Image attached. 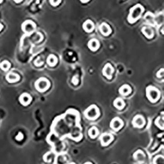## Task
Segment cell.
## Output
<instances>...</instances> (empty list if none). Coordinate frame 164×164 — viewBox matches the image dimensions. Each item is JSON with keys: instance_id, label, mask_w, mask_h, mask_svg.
<instances>
[{"instance_id": "cell-1", "label": "cell", "mask_w": 164, "mask_h": 164, "mask_svg": "<svg viewBox=\"0 0 164 164\" xmlns=\"http://www.w3.org/2000/svg\"><path fill=\"white\" fill-rule=\"evenodd\" d=\"M144 11V7L140 4H137L130 9V12L128 17V21L129 23L133 24L135 23L137 20H139L141 16L142 13Z\"/></svg>"}, {"instance_id": "cell-2", "label": "cell", "mask_w": 164, "mask_h": 164, "mask_svg": "<svg viewBox=\"0 0 164 164\" xmlns=\"http://www.w3.org/2000/svg\"><path fill=\"white\" fill-rule=\"evenodd\" d=\"M50 87V82L45 78H41L38 79L35 83V88L39 92H45Z\"/></svg>"}, {"instance_id": "cell-3", "label": "cell", "mask_w": 164, "mask_h": 164, "mask_svg": "<svg viewBox=\"0 0 164 164\" xmlns=\"http://www.w3.org/2000/svg\"><path fill=\"white\" fill-rule=\"evenodd\" d=\"M85 116L89 119H95L97 118L99 116V110L97 107L95 105H92L85 110Z\"/></svg>"}, {"instance_id": "cell-4", "label": "cell", "mask_w": 164, "mask_h": 164, "mask_svg": "<svg viewBox=\"0 0 164 164\" xmlns=\"http://www.w3.org/2000/svg\"><path fill=\"white\" fill-rule=\"evenodd\" d=\"M36 25L31 20H27L22 24V30L26 34H31L35 31Z\"/></svg>"}, {"instance_id": "cell-5", "label": "cell", "mask_w": 164, "mask_h": 164, "mask_svg": "<svg viewBox=\"0 0 164 164\" xmlns=\"http://www.w3.org/2000/svg\"><path fill=\"white\" fill-rule=\"evenodd\" d=\"M19 101L23 106H28L32 101V97L28 93H23L20 96Z\"/></svg>"}, {"instance_id": "cell-6", "label": "cell", "mask_w": 164, "mask_h": 164, "mask_svg": "<svg viewBox=\"0 0 164 164\" xmlns=\"http://www.w3.org/2000/svg\"><path fill=\"white\" fill-rule=\"evenodd\" d=\"M99 30L100 32L102 33V34L105 36H109L112 32V30L110 28V26L105 22L102 23V24L100 25Z\"/></svg>"}, {"instance_id": "cell-7", "label": "cell", "mask_w": 164, "mask_h": 164, "mask_svg": "<svg viewBox=\"0 0 164 164\" xmlns=\"http://www.w3.org/2000/svg\"><path fill=\"white\" fill-rule=\"evenodd\" d=\"M88 47L90 50H91L92 51H96V50H98L100 47L99 42L96 39H92L89 40L88 42Z\"/></svg>"}, {"instance_id": "cell-8", "label": "cell", "mask_w": 164, "mask_h": 164, "mask_svg": "<svg viewBox=\"0 0 164 164\" xmlns=\"http://www.w3.org/2000/svg\"><path fill=\"white\" fill-rule=\"evenodd\" d=\"M113 72H114L113 67L110 64L106 65L105 67H104L103 70H102V73L104 76H106V78H108V79L111 78Z\"/></svg>"}, {"instance_id": "cell-9", "label": "cell", "mask_w": 164, "mask_h": 164, "mask_svg": "<svg viewBox=\"0 0 164 164\" xmlns=\"http://www.w3.org/2000/svg\"><path fill=\"white\" fill-rule=\"evenodd\" d=\"M148 96H149L150 99L152 101H156L159 98L160 93L157 91L156 89L152 88L149 89V91H148Z\"/></svg>"}, {"instance_id": "cell-10", "label": "cell", "mask_w": 164, "mask_h": 164, "mask_svg": "<svg viewBox=\"0 0 164 164\" xmlns=\"http://www.w3.org/2000/svg\"><path fill=\"white\" fill-rule=\"evenodd\" d=\"M95 28V25L93 24V22L90 21V20H88L83 24V29L84 30V31L86 32H91Z\"/></svg>"}, {"instance_id": "cell-11", "label": "cell", "mask_w": 164, "mask_h": 164, "mask_svg": "<svg viewBox=\"0 0 164 164\" xmlns=\"http://www.w3.org/2000/svg\"><path fill=\"white\" fill-rule=\"evenodd\" d=\"M6 79L9 83H15L20 79V76L16 73L10 72L6 76Z\"/></svg>"}, {"instance_id": "cell-12", "label": "cell", "mask_w": 164, "mask_h": 164, "mask_svg": "<svg viewBox=\"0 0 164 164\" xmlns=\"http://www.w3.org/2000/svg\"><path fill=\"white\" fill-rule=\"evenodd\" d=\"M142 32L143 34L148 39L152 38L154 37V35L152 29L150 27H149V26H144V27L142 28Z\"/></svg>"}, {"instance_id": "cell-13", "label": "cell", "mask_w": 164, "mask_h": 164, "mask_svg": "<svg viewBox=\"0 0 164 164\" xmlns=\"http://www.w3.org/2000/svg\"><path fill=\"white\" fill-rule=\"evenodd\" d=\"M113 137L112 135H108V134H105L103 135L100 139V141H101V144L103 146L108 145V144L112 141Z\"/></svg>"}, {"instance_id": "cell-14", "label": "cell", "mask_w": 164, "mask_h": 164, "mask_svg": "<svg viewBox=\"0 0 164 164\" xmlns=\"http://www.w3.org/2000/svg\"><path fill=\"white\" fill-rule=\"evenodd\" d=\"M47 64L50 66H55L56 64H57L58 62V59L56 58V56L54 55H50L47 60Z\"/></svg>"}, {"instance_id": "cell-15", "label": "cell", "mask_w": 164, "mask_h": 164, "mask_svg": "<svg viewBox=\"0 0 164 164\" xmlns=\"http://www.w3.org/2000/svg\"><path fill=\"white\" fill-rule=\"evenodd\" d=\"M122 125V122H121V120L118 118L114 119L111 123V127H112V128L114 129L115 130H118L119 129L121 128Z\"/></svg>"}, {"instance_id": "cell-16", "label": "cell", "mask_w": 164, "mask_h": 164, "mask_svg": "<svg viewBox=\"0 0 164 164\" xmlns=\"http://www.w3.org/2000/svg\"><path fill=\"white\" fill-rule=\"evenodd\" d=\"M10 67H11V63L7 61H3L2 62H1V64H0V68H1L3 71H7L10 68Z\"/></svg>"}, {"instance_id": "cell-17", "label": "cell", "mask_w": 164, "mask_h": 164, "mask_svg": "<svg viewBox=\"0 0 164 164\" xmlns=\"http://www.w3.org/2000/svg\"><path fill=\"white\" fill-rule=\"evenodd\" d=\"M99 134V131L98 129L95 127H93L91 129H89V135L90 137H91V138L94 139L95 137L98 135Z\"/></svg>"}, {"instance_id": "cell-18", "label": "cell", "mask_w": 164, "mask_h": 164, "mask_svg": "<svg viewBox=\"0 0 164 164\" xmlns=\"http://www.w3.org/2000/svg\"><path fill=\"white\" fill-rule=\"evenodd\" d=\"M130 92H131V88L128 85H124L123 88L120 89V93H122V94L124 95H127L129 94Z\"/></svg>"}, {"instance_id": "cell-19", "label": "cell", "mask_w": 164, "mask_h": 164, "mask_svg": "<svg viewBox=\"0 0 164 164\" xmlns=\"http://www.w3.org/2000/svg\"><path fill=\"white\" fill-rule=\"evenodd\" d=\"M135 124L137 127H142L144 125V119L140 116L137 117L135 119Z\"/></svg>"}, {"instance_id": "cell-20", "label": "cell", "mask_w": 164, "mask_h": 164, "mask_svg": "<svg viewBox=\"0 0 164 164\" xmlns=\"http://www.w3.org/2000/svg\"><path fill=\"white\" fill-rule=\"evenodd\" d=\"M114 105L116 107L118 108H122L124 105V103L121 99H116L114 102Z\"/></svg>"}, {"instance_id": "cell-21", "label": "cell", "mask_w": 164, "mask_h": 164, "mask_svg": "<svg viewBox=\"0 0 164 164\" xmlns=\"http://www.w3.org/2000/svg\"><path fill=\"white\" fill-rule=\"evenodd\" d=\"M61 2V0H49V3L52 6L56 7L59 5Z\"/></svg>"}, {"instance_id": "cell-22", "label": "cell", "mask_w": 164, "mask_h": 164, "mask_svg": "<svg viewBox=\"0 0 164 164\" xmlns=\"http://www.w3.org/2000/svg\"><path fill=\"white\" fill-rule=\"evenodd\" d=\"M24 138V135H23V134L21 132H19L18 133V135L16 136V140H19V141H21Z\"/></svg>"}, {"instance_id": "cell-23", "label": "cell", "mask_w": 164, "mask_h": 164, "mask_svg": "<svg viewBox=\"0 0 164 164\" xmlns=\"http://www.w3.org/2000/svg\"><path fill=\"white\" fill-rule=\"evenodd\" d=\"M72 83H73L74 85H78V83L79 82V79L78 78V76H73V79H72Z\"/></svg>"}, {"instance_id": "cell-24", "label": "cell", "mask_w": 164, "mask_h": 164, "mask_svg": "<svg viewBox=\"0 0 164 164\" xmlns=\"http://www.w3.org/2000/svg\"><path fill=\"white\" fill-rule=\"evenodd\" d=\"M90 0H80V1H81L82 3H88V1H89Z\"/></svg>"}, {"instance_id": "cell-25", "label": "cell", "mask_w": 164, "mask_h": 164, "mask_svg": "<svg viewBox=\"0 0 164 164\" xmlns=\"http://www.w3.org/2000/svg\"><path fill=\"white\" fill-rule=\"evenodd\" d=\"M13 1H14L15 3H20L21 2L22 0H13Z\"/></svg>"}, {"instance_id": "cell-26", "label": "cell", "mask_w": 164, "mask_h": 164, "mask_svg": "<svg viewBox=\"0 0 164 164\" xmlns=\"http://www.w3.org/2000/svg\"><path fill=\"white\" fill-rule=\"evenodd\" d=\"M162 33H163V34H164V26H163V27L162 29Z\"/></svg>"}, {"instance_id": "cell-27", "label": "cell", "mask_w": 164, "mask_h": 164, "mask_svg": "<svg viewBox=\"0 0 164 164\" xmlns=\"http://www.w3.org/2000/svg\"><path fill=\"white\" fill-rule=\"evenodd\" d=\"M84 164H93V163H91V162H87V163H85Z\"/></svg>"}, {"instance_id": "cell-28", "label": "cell", "mask_w": 164, "mask_h": 164, "mask_svg": "<svg viewBox=\"0 0 164 164\" xmlns=\"http://www.w3.org/2000/svg\"><path fill=\"white\" fill-rule=\"evenodd\" d=\"M2 1H3V0H0V3H1Z\"/></svg>"}, {"instance_id": "cell-29", "label": "cell", "mask_w": 164, "mask_h": 164, "mask_svg": "<svg viewBox=\"0 0 164 164\" xmlns=\"http://www.w3.org/2000/svg\"><path fill=\"white\" fill-rule=\"evenodd\" d=\"M70 164H74L73 163H70Z\"/></svg>"}]
</instances>
